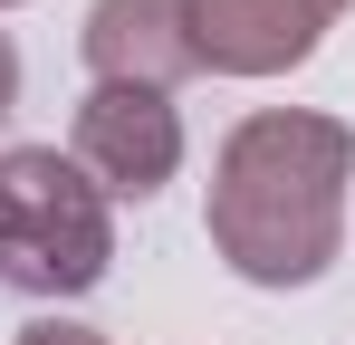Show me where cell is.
<instances>
[{"label": "cell", "mask_w": 355, "mask_h": 345, "mask_svg": "<svg viewBox=\"0 0 355 345\" xmlns=\"http://www.w3.org/2000/svg\"><path fill=\"white\" fill-rule=\"evenodd\" d=\"M346 182H355V134L336 115L259 106L231 125V144L211 163L202 230L250 288H307L327 278V259L346 240Z\"/></svg>", "instance_id": "cell-1"}, {"label": "cell", "mask_w": 355, "mask_h": 345, "mask_svg": "<svg viewBox=\"0 0 355 345\" xmlns=\"http://www.w3.org/2000/svg\"><path fill=\"white\" fill-rule=\"evenodd\" d=\"M116 259V211L58 144L0 154V288L19 297H87Z\"/></svg>", "instance_id": "cell-2"}, {"label": "cell", "mask_w": 355, "mask_h": 345, "mask_svg": "<svg viewBox=\"0 0 355 345\" xmlns=\"http://www.w3.org/2000/svg\"><path fill=\"white\" fill-rule=\"evenodd\" d=\"M67 154H77V172H87L106 202H154L182 172V115H173V96H154V87H87Z\"/></svg>", "instance_id": "cell-3"}, {"label": "cell", "mask_w": 355, "mask_h": 345, "mask_svg": "<svg viewBox=\"0 0 355 345\" xmlns=\"http://www.w3.org/2000/svg\"><path fill=\"white\" fill-rule=\"evenodd\" d=\"M182 29H192V57L221 77H288L317 57L327 10L317 0H182Z\"/></svg>", "instance_id": "cell-4"}, {"label": "cell", "mask_w": 355, "mask_h": 345, "mask_svg": "<svg viewBox=\"0 0 355 345\" xmlns=\"http://www.w3.org/2000/svg\"><path fill=\"white\" fill-rule=\"evenodd\" d=\"M87 67H96V87H154V96H173L202 67L192 29H182V0H96L87 10Z\"/></svg>", "instance_id": "cell-5"}, {"label": "cell", "mask_w": 355, "mask_h": 345, "mask_svg": "<svg viewBox=\"0 0 355 345\" xmlns=\"http://www.w3.org/2000/svg\"><path fill=\"white\" fill-rule=\"evenodd\" d=\"M19 345H106V336L77 326V317H39V326H19Z\"/></svg>", "instance_id": "cell-6"}, {"label": "cell", "mask_w": 355, "mask_h": 345, "mask_svg": "<svg viewBox=\"0 0 355 345\" xmlns=\"http://www.w3.org/2000/svg\"><path fill=\"white\" fill-rule=\"evenodd\" d=\"M19 106V48H10V29H0V115Z\"/></svg>", "instance_id": "cell-7"}, {"label": "cell", "mask_w": 355, "mask_h": 345, "mask_svg": "<svg viewBox=\"0 0 355 345\" xmlns=\"http://www.w3.org/2000/svg\"><path fill=\"white\" fill-rule=\"evenodd\" d=\"M317 10H327V19H336V10H346V0H317Z\"/></svg>", "instance_id": "cell-8"}, {"label": "cell", "mask_w": 355, "mask_h": 345, "mask_svg": "<svg viewBox=\"0 0 355 345\" xmlns=\"http://www.w3.org/2000/svg\"><path fill=\"white\" fill-rule=\"evenodd\" d=\"M0 10H19V0H0Z\"/></svg>", "instance_id": "cell-9"}]
</instances>
